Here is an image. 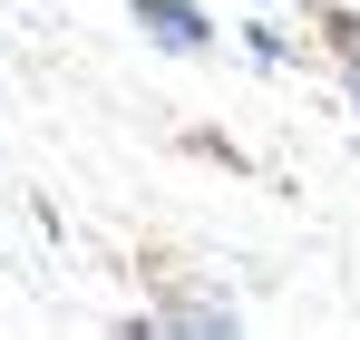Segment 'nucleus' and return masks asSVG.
Segmentation results:
<instances>
[{"mask_svg":"<svg viewBox=\"0 0 360 340\" xmlns=\"http://www.w3.org/2000/svg\"><path fill=\"white\" fill-rule=\"evenodd\" d=\"M136 30L166 39V49H205V20H195L185 0H136Z\"/></svg>","mask_w":360,"mask_h":340,"instance_id":"obj_1","label":"nucleus"},{"mask_svg":"<svg viewBox=\"0 0 360 340\" xmlns=\"http://www.w3.org/2000/svg\"><path fill=\"white\" fill-rule=\"evenodd\" d=\"M351 88H360V78H351Z\"/></svg>","mask_w":360,"mask_h":340,"instance_id":"obj_2","label":"nucleus"}]
</instances>
